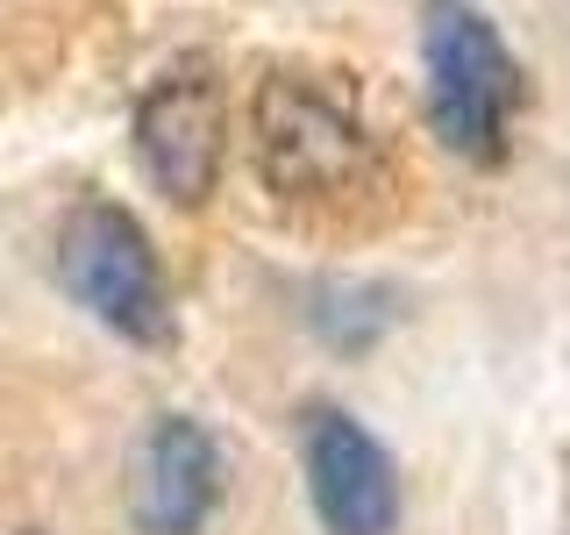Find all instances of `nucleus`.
Here are the masks:
<instances>
[{
	"label": "nucleus",
	"instance_id": "6",
	"mask_svg": "<svg viewBox=\"0 0 570 535\" xmlns=\"http://www.w3.org/2000/svg\"><path fill=\"white\" fill-rule=\"evenodd\" d=\"M222 499V450L200 421L165 415L136 442L129 464V522L142 535H193Z\"/></svg>",
	"mask_w": 570,
	"mask_h": 535
},
{
	"label": "nucleus",
	"instance_id": "3",
	"mask_svg": "<svg viewBox=\"0 0 570 535\" xmlns=\"http://www.w3.org/2000/svg\"><path fill=\"white\" fill-rule=\"evenodd\" d=\"M58 279L121 343H142V350L171 343V285H165V264H157V250L129 207H115V201L71 207L58 228Z\"/></svg>",
	"mask_w": 570,
	"mask_h": 535
},
{
	"label": "nucleus",
	"instance_id": "2",
	"mask_svg": "<svg viewBox=\"0 0 570 535\" xmlns=\"http://www.w3.org/2000/svg\"><path fill=\"white\" fill-rule=\"evenodd\" d=\"M421 71L442 150L463 165H499L513 136V107H521V65L471 0H428L421 8Z\"/></svg>",
	"mask_w": 570,
	"mask_h": 535
},
{
	"label": "nucleus",
	"instance_id": "4",
	"mask_svg": "<svg viewBox=\"0 0 570 535\" xmlns=\"http://www.w3.org/2000/svg\"><path fill=\"white\" fill-rule=\"evenodd\" d=\"M228 100L207 58H178L136 100V165L171 207H207L222 186Z\"/></svg>",
	"mask_w": 570,
	"mask_h": 535
},
{
	"label": "nucleus",
	"instance_id": "1",
	"mask_svg": "<svg viewBox=\"0 0 570 535\" xmlns=\"http://www.w3.org/2000/svg\"><path fill=\"white\" fill-rule=\"evenodd\" d=\"M249 157L278 207H356L392 186L385 143L356 115L350 86L321 71H264L249 94Z\"/></svg>",
	"mask_w": 570,
	"mask_h": 535
},
{
	"label": "nucleus",
	"instance_id": "5",
	"mask_svg": "<svg viewBox=\"0 0 570 535\" xmlns=\"http://www.w3.org/2000/svg\"><path fill=\"white\" fill-rule=\"evenodd\" d=\"M307 493L328 535H392L400 528V471L364 421L321 407L307 415Z\"/></svg>",
	"mask_w": 570,
	"mask_h": 535
}]
</instances>
